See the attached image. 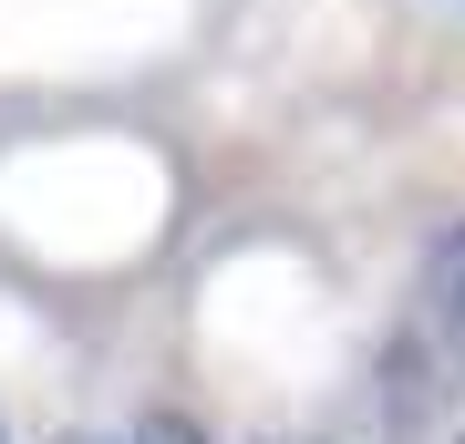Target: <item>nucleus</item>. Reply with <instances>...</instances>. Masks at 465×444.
<instances>
[{"mask_svg": "<svg viewBox=\"0 0 465 444\" xmlns=\"http://www.w3.org/2000/svg\"><path fill=\"white\" fill-rule=\"evenodd\" d=\"M424 311H434V331H445V351L465 362V217L424 248Z\"/></svg>", "mask_w": 465, "mask_h": 444, "instance_id": "nucleus-1", "label": "nucleus"}, {"mask_svg": "<svg viewBox=\"0 0 465 444\" xmlns=\"http://www.w3.org/2000/svg\"><path fill=\"white\" fill-rule=\"evenodd\" d=\"M63 444H134V434H63Z\"/></svg>", "mask_w": 465, "mask_h": 444, "instance_id": "nucleus-2", "label": "nucleus"}, {"mask_svg": "<svg viewBox=\"0 0 465 444\" xmlns=\"http://www.w3.org/2000/svg\"><path fill=\"white\" fill-rule=\"evenodd\" d=\"M280 444H311V434H280Z\"/></svg>", "mask_w": 465, "mask_h": 444, "instance_id": "nucleus-3", "label": "nucleus"}, {"mask_svg": "<svg viewBox=\"0 0 465 444\" xmlns=\"http://www.w3.org/2000/svg\"><path fill=\"white\" fill-rule=\"evenodd\" d=\"M0 444H11V434H0Z\"/></svg>", "mask_w": 465, "mask_h": 444, "instance_id": "nucleus-4", "label": "nucleus"}]
</instances>
